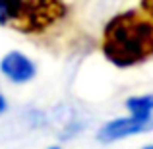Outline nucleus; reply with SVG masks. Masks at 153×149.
Masks as SVG:
<instances>
[{"label":"nucleus","mask_w":153,"mask_h":149,"mask_svg":"<svg viewBox=\"0 0 153 149\" xmlns=\"http://www.w3.org/2000/svg\"><path fill=\"white\" fill-rule=\"evenodd\" d=\"M103 56L116 68H132L153 58V19L142 10H126L107 21Z\"/></svg>","instance_id":"nucleus-1"},{"label":"nucleus","mask_w":153,"mask_h":149,"mask_svg":"<svg viewBox=\"0 0 153 149\" xmlns=\"http://www.w3.org/2000/svg\"><path fill=\"white\" fill-rule=\"evenodd\" d=\"M66 16V0H0V27L23 35H41Z\"/></svg>","instance_id":"nucleus-2"},{"label":"nucleus","mask_w":153,"mask_h":149,"mask_svg":"<svg viewBox=\"0 0 153 149\" xmlns=\"http://www.w3.org/2000/svg\"><path fill=\"white\" fill-rule=\"evenodd\" d=\"M153 130V116L149 118H140V116H124V118H114L111 122L103 124L101 130L97 132V139L103 143H111L122 138H130V136H138L143 132Z\"/></svg>","instance_id":"nucleus-3"},{"label":"nucleus","mask_w":153,"mask_h":149,"mask_svg":"<svg viewBox=\"0 0 153 149\" xmlns=\"http://www.w3.org/2000/svg\"><path fill=\"white\" fill-rule=\"evenodd\" d=\"M0 72L14 83H27L35 78V64L19 50H10L0 60Z\"/></svg>","instance_id":"nucleus-4"},{"label":"nucleus","mask_w":153,"mask_h":149,"mask_svg":"<svg viewBox=\"0 0 153 149\" xmlns=\"http://www.w3.org/2000/svg\"><path fill=\"white\" fill-rule=\"evenodd\" d=\"M126 108L130 110V114H134V116L149 118V116H153V93L151 95L130 97L126 101Z\"/></svg>","instance_id":"nucleus-5"},{"label":"nucleus","mask_w":153,"mask_h":149,"mask_svg":"<svg viewBox=\"0 0 153 149\" xmlns=\"http://www.w3.org/2000/svg\"><path fill=\"white\" fill-rule=\"evenodd\" d=\"M140 10L146 12V14L153 19V0H140Z\"/></svg>","instance_id":"nucleus-6"},{"label":"nucleus","mask_w":153,"mask_h":149,"mask_svg":"<svg viewBox=\"0 0 153 149\" xmlns=\"http://www.w3.org/2000/svg\"><path fill=\"white\" fill-rule=\"evenodd\" d=\"M4 110H6V99L0 95V112H4Z\"/></svg>","instance_id":"nucleus-7"},{"label":"nucleus","mask_w":153,"mask_h":149,"mask_svg":"<svg viewBox=\"0 0 153 149\" xmlns=\"http://www.w3.org/2000/svg\"><path fill=\"white\" fill-rule=\"evenodd\" d=\"M142 149H153V145H146V147H142Z\"/></svg>","instance_id":"nucleus-8"},{"label":"nucleus","mask_w":153,"mask_h":149,"mask_svg":"<svg viewBox=\"0 0 153 149\" xmlns=\"http://www.w3.org/2000/svg\"><path fill=\"white\" fill-rule=\"evenodd\" d=\"M49 149H60V147H56V145H52V147H49Z\"/></svg>","instance_id":"nucleus-9"}]
</instances>
